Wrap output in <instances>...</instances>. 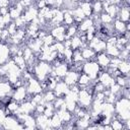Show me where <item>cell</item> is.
Here are the masks:
<instances>
[{"label": "cell", "instance_id": "6da1fadb", "mask_svg": "<svg viewBox=\"0 0 130 130\" xmlns=\"http://www.w3.org/2000/svg\"><path fill=\"white\" fill-rule=\"evenodd\" d=\"M8 4V1H0V5L1 6H6Z\"/></svg>", "mask_w": 130, "mask_h": 130}]
</instances>
